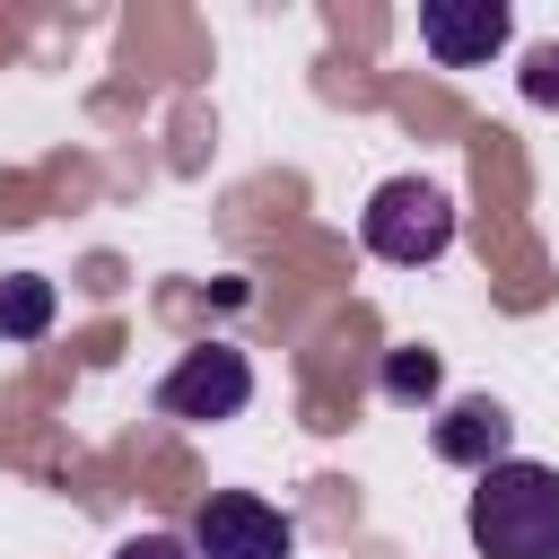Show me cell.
Wrapping results in <instances>:
<instances>
[{"label":"cell","mask_w":559,"mask_h":559,"mask_svg":"<svg viewBox=\"0 0 559 559\" xmlns=\"http://www.w3.org/2000/svg\"><path fill=\"white\" fill-rule=\"evenodd\" d=\"M463 533L480 559H559V472L550 463H489L472 480V507H463Z\"/></svg>","instance_id":"cell-1"},{"label":"cell","mask_w":559,"mask_h":559,"mask_svg":"<svg viewBox=\"0 0 559 559\" xmlns=\"http://www.w3.org/2000/svg\"><path fill=\"white\" fill-rule=\"evenodd\" d=\"M428 445H437V463H454V472H489V463H507V445H515V419H507V402H489V393H463V402H445L437 419H428Z\"/></svg>","instance_id":"cell-6"},{"label":"cell","mask_w":559,"mask_h":559,"mask_svg":"<svg viewBox=\"0 0 559 559\" xmlns=\"http://www.w3.org/2000/svg\"><path fill=\"white\" fill-rule=\"evenodd\" d=\"M358 245H367L376 262H393V271L437 262V253L454 245V192L428 183V175H393V183H376L367 210H358Z\"/></svg>","instance_id":"cell-2"},{"label":"cell","mask_w":559,"mask_h":559,"mask_svg":"<svg viewBox=\"0 0 559 559\" xmlns=\"http://www.w3.org/2000/svg\"><path fill=\"white\" fill-rule=\"evenodd\" d=\"M253 402V358L245 349H227V341H201V349H183L166 376H157V419H236Z\"/></svg>","instance_id":"cell-3"},{"label":"cell","mask_w":559,"mask_h":559,"mask_svg":"<svg viewBox=\"0 0 559 559\" xmlns=\"http://www.w3.org/2000/svg\"><path fill=\"white\" fill-rule=\"evenodd\" d=\"M44 332H52V280L9 271L0 280V341H44Z\"/></svg>","instance_id":"cell-7"},{"label":"cell","mask_w":559,"mask_h":559,"mask_svg":"<svg viewBox=\"0 0 559 559\" xmlns=\"http://www.w3.org/2000/svg\"><path fill=\"white\" fill-rule=\"evenodd\" d=\"M384 402H402V411H419V402H437V384H445V367H437V349H419V341H402V349H384Z\"/></svg>","instance_id":"cell-8"},{"label":"cell","mask_w":559,"mask_h":559,"mask_svg":"<svg viewBox=\"0 0 559 559\" xmlns=\"http://www.w3.org/2000/svg\"><path fill=\"white\" fill-rule=\"evenodd\" d=\"M524 96L533 105H559V44H533L524 52Z\"/></svg>","instance_id":"cell-9"},{"label":"cell","mask_w":559,"mask_h":559,"mask_svg":"<svg viewBox=\"0 0 559 559\" xmlns=\"http://www.w3.org/2000/svg\"><path fill=\"white\" fill-rule=\"evenodd\" d=\"M507 35H515L507 0H419V52L437 70H480Z\"/></svg>","instance_id":"cell-5"},{"label":"cell","mask_w":559,"mask_h":559,"mask_svg":"<svg viewBox=\"0 0 559 559\" xmlns=\"http://www.w3.org/2000/svg\"><path fill=\"white\" fill-rule=\"evenodd\" d=\"M192 559H297V524L253 489H210L192 515Z\"/></svg>","instance_id":"cell-4"},{"label":"cell","mask_w":559,"mask_h":559,"mask_svg":"<svg viewBox=\"0 0 559 559\" xmlns=\"http://www.w3.org/2000/svg\"><path fill=\"white\" fill-rule=\"evenodd\" d=\"M114 559H192V542H175V533H131Z\"/></svg>","instance_id":"cell-10"}]
</instances>
